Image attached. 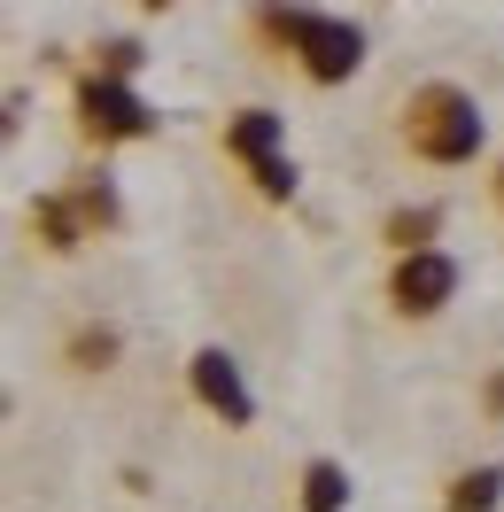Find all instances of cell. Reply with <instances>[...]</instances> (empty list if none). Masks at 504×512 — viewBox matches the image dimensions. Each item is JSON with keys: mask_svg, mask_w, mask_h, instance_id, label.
Masks as SVG:
<instances>
[{"mask_svg": "<svg viewBox=\"0 0 504 512\" xmlns=\"http://www.w3.org/2000/svg\"><path fill=\"white\" fill-rule=\"evenodd\" d=\"M489 194H497V210H504V156H497V171H489Z\"/></svg>", "mask_w": 504, "mask_h": 512, "instance_id": "15", "label": "cell"}, {"mask_svg": "<svg viewBox=\"0 0 504 512\" xmlns=\"http://www.w3.org/2000/svg\"><path fill=\"white\" fill-rule=\"evenodd\" d=\"M70 109H78V132H86L94 148H125V140H148V132H156V109H148L140 86L117 78V70H86L78 94H70Z\"/></svg>", "mask_w": 504, "mask_h": 512, "instance_id": "4", "label": "cell"}, {"mask_svg": "<svg viewBox=\"0 0 504 512\" xmlns=\"http://www.w3.org/2000/svg\"><path fill=\"white\" fill-rule=\"evenodd\" d=\"M94 70H117V78H132V70H140V39H109Z\"/></svg>", "mask_w": 504, "mask_h": 512, "instance_id": "13", "label": "cell"}, {"mask_svg": "<svg viewBox=\"0 0 504 512\" xmlns=\"http://www.w3.org/2000/svg\"><path fill=\"white\" fill-rule=\"evenodd\" d=\"M225 156L249 171V187L264 194V202H295V187H303V171L287 156V117L280 109H233V117H225Z\"/></svg>", "mask_w": 504, "mask_h": 512, "instance_id": "3", "label": "cell"}, {"mask_svg": "<svg viewBox=\"0 0 504 512\" xmlns=\"http://www.w3.org/2000/svg\"><path fill=\"white\" fill-rule=\"evenodd\" d=\"M349 497H357V481H349L342 458H311L303 466V489H295L303 512H349Z\"/></svg>", "mask_w": 504, "mask_h": 512, "instance_id": "9", "label": "cell"}, {"mask_svg": "<svg viewBox=\"0 0 504 512\" xmlns=\"http://www.w3.org/2000/svg\"><path fill=\"white\" fill-rule=\"evenodd\" d=\"M117 350H125L117 326H78V334H70V365H78V373H109Z\"/></svg>", "mask_w": 504, "mask_h": 512, "instance_id": "12", "label": "cell"}, {"mask_svg": "<svg viewBox=\"0 0 504 512\" xmlns=\"http://www.w3.org/2000/svg\"><path fill=\"white\" fill-rule=\"evenodd\" d=\"M481 412L504 419V373H489V381H481Z\"/></svg>", "mask_w": 504, "mask_h": 512, "instance_id": "14", "label": "cell"}, {"mask_svg": "<svg viewBox=\"0 0 504 512\" xmlns=\"http://www.w3.org/2000/svg\"><path fill=\"white\" fill-rule=\"evenodd\" d=\"M70 202H78V218H86V233H94V241L125 225V202H117V179H109V171H86V179L70 187Z\"/></svg>", "mask_w": 504, "mask_h": 512, "instance_id": "10", "label": "cell"}, {"mask_svg": "<svg viewBox=\"0 0 504 512\" xmlns=\"http://www.w3.org/2000/svg\"><path fill=\"white\" fill-rule=\"evenodd\" d=\"M396 140H404L411 163L466 171V163L489 148V109H481V94L458 86V78H427V86H411L404 109H396Z\"/></svg>", "mask_w": 504, "mask_h": 512, "instance_id": "2", "label": "cell"}, {"mask_svg": "<svg viewBox=\"0 0 504 512\" xmlns=\"http://www.w3.org/2000/svg\"><path fill=\"white\" fill-rule=\"evenodd\" d=\"M187 388H194V404L210 419H225V427H256V388L249 373H241V357L218 350V342H202V350L187 357Z\"/></svg>", "mask_w": 504, "mask_h": 512, "instance_id": "6", "label": "cell"}, {"mask_svg": "<svg viewBox=\"0 0 504 512\" xmlns=\"http://www.w3.org/2000/svg\"><path fill=\"white\" fill-rule=\"evenodd\" d=\"M148 8H171V0H148Z\"/></svg>", "mask_w": 504, "mask_h": 512, "instance_id": "16", "label": "cell"}, {"mask_svg": "<svg viewBox=\"0 0 504 512\" xmlns=\"http://www.w3.org/2000/svg\"><path fill=\"white\" fill-rule=\"evenodd\" d=\"M32 233H39L55 256H70V249H86V241H94V233H86V218H78V202H70V187L32 202Z\"/></svg>", "mask_w": 504, "mask_h": 512, "instance_id": "8", "label": "cell"}, {"mask_svg": "<svg viewBox=\"0 0 504 512\" xmlns=\"http://www.w3.org/2000/svg\"><path fill=\"white\" fill-rule=\"evenodd\" d=\"M450 225V210L442 202H396L388 218H380V241L396 256H411V249H435V233Z\"/></svg>", "mask_w": 504, "mask_h": 512, "instance_id": "7", "label": "cell"}, {"mask_svg": "<svg viewBox=\"0 0 504 512\" xmlns=\"http://www.w3.org/2000/svg\"><path fill=\"white\" fill-rule=\"evenodd\" d=\"M504 505V466L489 458V466H466V474H450V497H442V512H497Z\"/></svg>", "mask_w": 504, "mask_h": 512, "instance_id": "11", "label": "cell"}, {"mask_svg": "<svg viewBox=\"0 0 504 512\" xmlns=\"http://www.w3.org/2000/svg\"><path fill=\"white\" fill-rule=\"evenodd\" d=\"M458 288H466V264L450 249H411L388 264V311L396 319H442L458 303Z\"/></svg>", "mask_w": 504, "mask_h": 512, "instance_id": "5", "label": "cell"}, {"mask_svg": "<svg viewBox=\"0 0 504 512\" xmlns=\"http://www.w3.org/2000/svg\"><path fill=\"white\" fill-rule=\"evenodd\" d=\"M249 32L295 63L311 86H349L365 70V24H349L334 8H311V0H256L249 8Z\"/></svg>", "mask_w": 504, "mask_h": 512, "instance_id": "1", "label": "cell"}]
</instances>
